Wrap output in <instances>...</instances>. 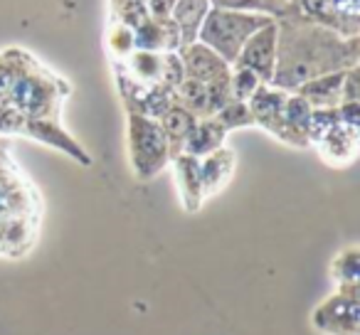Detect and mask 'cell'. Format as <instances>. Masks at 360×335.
Here are the masks:
<instances>
[{
    "label": "cell",
    "instance_id": "1",
    "mask_svg": "<svg viewBox=\"0 0 360 335\" xmlns=\"http://www.w3.org/2000/svg\"><path fill=\"white\" fill-rule=\"evenodd\" d=\"M355 67V50L345 52L343 40L326 32L323 27L286 22L279 37V70L271 74V84L281 89H294L316 79L323 72Z\"/></svg>",
    "mask_w": 360,
    "mask_h": 335
},
{
    "label": "cell",
    "instance_id": "2",
    "mask_svg": "<svg viewBox=\"0 0 360 335\" xmlns=\"http://www.w3.org/2000/svg\"><path fill=\"white\" fill-rule=\"evenodd\" d=\"M205 18H207L205 25L200 27L198 35L202 37V42L215 47V52L225 62H237L247 37H250L257 27H264L266 22H271V18H252V15H240V13H230V11H212L210 15H205Z\"/></svg>",
    "mask_w": 360,
    "mask_h": 335
},
{
    "label": "cell",
    "instance_id": "3",
    "mask_svg": "<svg viewBox=\"0 0 360 335\" xmlns=\"http://www.w3.org/2000/svg\"><path fill=\"white\" fill-rule=\"evenodd\" d=\"M131 145L139 176H153L165 163V131L136 114L131 116Z\"/></svg>",
    "mask_w": 360,
    "mask_h": 335
},
{
    "label": "cell",
    "instance_id": "4",
    "mask_svg": "<svg viewBox=\"0 0 360 335\" xmlns=\"http://www.w3.org/2000/svg\"><path fill=\"white\" fill-rule=\"evenodd\" d=\"M274 45H276V25L274 22H266L264 30L259 27V32H252V37H247V42L240 50L242 57L240 67L252 70L262 81H271L274 74Z\"/></svg>",
    "mask_w": 360,
    "mask_h": 335
},
{
    "label": "cell",
    "instance_id": "5",
    "mask_svg": "<svg viewBox=\"0 0 360 335\" xmlns=\"http://www.w3.org/2000/svg\"><path fill=\"white\" fill-rule=\"evenodd\" d=\"M180 60L186 62L183 70H188V74H191L193 79H200V81H205V84H210V81L227 74V62L222 60L217 52L207 50V47H202V45H191L186 50V55H180Z\"/></svg>",
    "mask_w": 360,
    "mask_h": 335
},
{
    "label": "cell",
    "instance_id": "6",
    "mask_svg": "<svg viewBox=\"0 0 360 335\" xmlns=\"http://www.w3.org/2000/svg\"><path fill=\"white\" fill-rule=\"evenodd\" d=\"M343 81L345 74L343 72H333L328 77H316V79L301 84V96L306 101H314L321 106H335L338 101H343Z\"/></svg>",
    "mask_w": 360,
    "mask_h": 335
},
{
    "label": "cell",
    "instance_id": "7",
    "mask_svg": "<svg viewBox=\"0 0 360 335\" xmlns=\"http://www.w3.org/2000/svg\"><path fill=\"white\" fill-rule=\"evenodd\" d=\"M173 13H175L178 32H183L180 42L188 45V42L198 35V30H200L202 18H205V13H207V0H175Z\"/></svg>",
    "mask_w": 360,
    "mask_h": 335
},
{
    "label": "cell",
    "instance_id": "8",
    "mask_svg": "<svg viewBox=\"0 0 360 335\" xmlns=\"http://www.w3.org/2000/svg\"><path fill=\"white\" fill-rule=\"evenodd\" d=\"M225 138V129L217 121H205L202 126H193V131L186 138V150L193 155H202L215 150Z\"/></svg>",
    "mask_w": 360,
    "mask_h": 335
},
{
    "label": "cell",
    "instance_id": "9",
    "mask_svg": "<svg viewBox=\"0 0 360 335\" xmlns=\"http://www.w3.org/2000/svg\"><path fill=\"white\" fill-rule=\"evenodd\" d=\"M230 168H232L230 150H215V153H212L210 158L200 165L202 185H205L207 190L220 188V183H225V178L230 176Z\"/></svg>",
    "mask_w": 360,
    "mask_h": 335
},
{
    "label": "cell",
    "instance_id": "10",
    "mask_svg": "<svg viewBox=\"0 0 360 335\" xmlns=\"http://www.w3.org/2000/svg\"><path fill=\"white\" fill-rule=\"evenodd\" d=\"M178 178L183 185V195H186L191 210L198 205V197L202 195V178H200V165L195 158H180L178 160Z\"/></svg>",
    "mask_w": 360,
    "mask_h": 335
},
{
    "label": "cell",
    "instance_id": "11",
    "mask_svg": "<svg viewBox=\"0 0 360 335\" xmlns=\"http://www.w3.org/2000/svg\"><path fill=\"white\" fill-rule=\"evenodd\" d=\"M165 138H170L175 145H180L183 140L188 138V133L193 131V126H195V121H193L191 111L186 109H170L165 111Z\"/></svg>",
    "mask_w": 360,
    "mask_h": 335
},
{
    "label": "cell",
    "instance_id": "12",
    "mask_svg": "<svg viewBox=\"0 0 360 335\" xmlns=\"http://www.w3.org/2000/svg\"><path fill=\"white\" fill-rule=\"evenodd\" d=\"M178 91H180V99H183V104H186L188 109L207 111V84L205 81L188 77V79H183L178 84Z\"/></svg>",
    "mask_w": 360,
    "mask_h": 335
},
{
    "label": "cell",
    "instance_id": "13",
    "mask_svg": "<svg viewBox=\"0 0 360 335\" xmlns=\"http://www.w3.org/2000/svg\"><path fill=\"white\" fill-rule=\"evenodd\" d=\"M109 50L121 57H129V52L134 50V30L124 20L109 27Z\"/></svg>",
    "mask_w": 360,
    "mask_h": 335
},
{
    "label": "cell",
    "instance_id": "14",
    "mask_svg": "<svg viewBox=\"0 0 360 335\" xmlns=\"http://www.w3.org/2000/svg\"><path fill=\"white\" fill-rule=\"evenodd\" d=\"M257 86H259V77H257L252 70H247V67H240V70H237V74L230 79L232 94H235L240 101H242V99H247V96L255 94Z\"/></svg>",
    "mask_w": 360,
    "mask_h": 335
},
{
    "label": "cell",
    "instance_id": "15",
    "mask_svg": "<svg viewBox=\"0 0 360 335\" xmlns=\"http://www.w3.org/2000/svg\"><path fill=\"white\" fill-rule=\"evenodd\" d=\"M255 121V116H252V111L247 109L242 101H237V104L227 106V109L220 111V116H217V124L222 126V129H235V126H242V124H252Z\"/></svg>",
    "mask_w": 360,
    "mask_h": 335
},
{
    "label": "cell",
    "instance_id": "16",
    "mask_svg": "<svg viewBox=\"0 0 360 335\" xmlns=\"http://www.w3.org/2000/svg\"><path fill=\"white\" fill-rule=\"evenodd\" d=\"M215 3L220 8H247V11L257 8V11H271V6L266 0H215Z\"/></svg>",
    "mask_w": 360,
    "mask_h": 335
},
{
    "label": "cell",
    "instance_id": "17",
    "mask_svg": "<svg viewBox=\"0 0 360 335\" xmlns=\"http://www.w3.org/2000/svg\"><path fill=\"white\" fill-rule=\"evenodd\" d=\"M173 6H175V0H148V3H146V8H148L158 20H165V18L170 15V11H173Z\"/></svg>",
    "mask_w": 360,
    "mask_h": 335
}]
</instances>
